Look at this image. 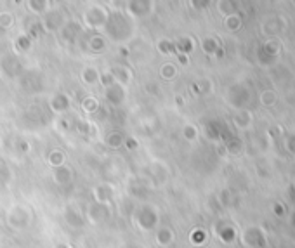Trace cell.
I'll list each match as a JSON object with an SVG mask.
<instances>
[{"label":"cell","mask_w":295,"mask_h":248,"mask_svg":"<svg viewBox=\"0 0 295 248\" xmlns=\"http://www.w3.org/2000/svg\"><path fill=\"white\" fill-rule=\"evenodd\" d=\"M104 33L113 40V42H125V40L130 39L132 32H134V26H132V21L128 20V16L125 13H109V18L104 25Z\"/></svg>","instance_id":"1"},{"label":"cell","mask_w":295,"mask_h":248,"mask_svg":"<svg viewBox=\"0 0 295 248\" xmlns=\"http://www.w3.org/2000/svg\"><path fill=\"white\" fill-rule=\"evenodd\" d=\"M108 18H109V11L106 9L103 4H92L84 13V23L87 28L90 30L104 28Z\"/></svg>","instance_id":"2"},{"label":"cell","mask_w":295,"mask_h":248,"mask_svg":"<svg viewBox=\"0 0 295 248\" xmlns=\"http://www.w3.org/2000/svg\"><path fill=\"white\" fill-rule=\"evenodd\" d=\"M66 21L68 20L61 9H49L42 16L40 26H42V30L47 33H58V32H61V28L66 25Z\"/></svg>","instance_id":"3"},{"label":"cell","mask_w":295,"mask_h":248,"mask_svg":"<svg viewBox=\"0 0 295 248\" xmlns=\"http://www.w3.org/2000/svg\"><path fill=\"white\" fill-rule=\"evenodd\" d=\"M155 11V0H127V16L135 20L151 16Z\"/></svg>","instance_id":"4"},{"label":"cell","mask_w":295,"mask_h":248,"mask_svg":"<svg viewBox=\"0 0 295 248\" xmlns=\"http://www.w3.org/2000/svg\"><path fill=\"white\" fill-rule=\"evenodd\" d=\"M104 97L111 106H122L123 101H125V97H127L125 85H120L115 82L113 85H109V87L104 89Z\"/></svg>","instance_id":"5"},{"label":"cell","mask_w":295,"mask_h":248,"mask_svg":"<svg viewBox=\"0 0 295 248\" xmlns=\"http://www.w3.org/2000/svg\"><path fill=\"white\" fill-rule=\"evenodd\" d=\"M157 222H158V215L153 206H142L137 212V224H139V227L144 229V231L153 229L155 225H157Z\"/></svg>","instance_id":"6"},{"label":"cell","mask_w":295,"mask_h":248,"mask_svg":"<svg viewBox=\"0 0 295 248\" xmlns=\"http://www.w3.org/2000/svg\"><path fill=\"white\" fill-rule=\"evenodd\" d=\"M61 37L66 42H75L77 40V37L82 33V26L78 21H66V25L61 28Z\"/></svg>","instance_id":"7"},{"label":"cell","mask_w":295,"mask_h":248,"mask_svg":"<svg viewBox=\"0 0 295 248\" xmlns=\"http://www.w3.org/2000/svg\"><path fill=\"white\" fill-rule=\"evenodd\" d=\"M30 220V213L23 208H14L13 212L9 213V222L13 224V227H25Z\"/></svg>","instance_id":"8"},{"label":"cell","mask_w":295,"mask_h":248,"mask_svg":"<svg viewBox=\"0 0 295 248\" xmlns=\"http://www.w3.org/2000/svg\"><path fill=\"white\" fill-rule=\"evenodd\" d=\"M109 73L113 75V78H115V82H116V84H120V85H125V84H128V82H130V78H132L130 70H128L127 66H122V65L113 66Z\"/></svg>","instance_id":"9"},{"label":"cell","mask_w":295,"mask_h":248,"mask_svg":"<svg viewBox=\"0 0 295 248\" xmlns=\"http://www.w3.org/2000/svg\"><path fill=\"white\" fill-rule=\"evenodd\" d=\"M51 108L58 113L68 111V108H70V97H68L66 94H56L51 99Z\"/></svg>","instance_id":"10"},{"label":"cell","mask_w":295,"mask_h":248,"mask_svg":"<svg viewBox=\"0 0 295 248\" xmlns=\"http://www.w3.org/2000/svg\"><path fill=\"white\" fill-rule=\"evenodd\" d=\"M89 217L94 220V222H99L108 217V208H106L104 203H94L89 208Z\"/></svg>","instance_id":"11"},{"label":"cell","mask_w":295,"mask_h":248,"mask_svg":"<svg viewBox=\"0 0 295 248\" xmlns=\"http://www.w3.org/2000/svg\"><path fill=\"white\" fill-rule=\"evenodd\" d=\"M54 179H56V182H58V184H61V186H66V184L71 182V179H73V174H71L70 168L64 167V165H61V167H56Z\"/></svg>","instance_id":"12"},{"label":"cell","mask_w":295,"mask_h":248,"mask_svg":"<svg viewBox=\"0 0 295 248\" xmlns=\"http://www.w3.org/2000/svg\"><path fill=\"white\" fill-rule=\"evenodd\" d=\"M94 194H96L97 203H108L113 198V189H111V186L103 184V186H97L96 189H94Z\"/></svg>","instance_id":"13"},{"label":"cell","mask_w":295,"mask_h":248,"mask_svg":"<svg viewBox=\"0 0 295 248\" xmlns=\"http://www.w3.org/2000/svg\"><path fill=\"white\" fill-rule=\"evenodd\" d=\"M99 77H101V73L96 70V68H92V66L85 68V70L82 71V82L87 84V85L97 84V82H99Z\"/></svg>","instance_id":"14"},{"label":"cell","mask_w":295,"mask_h":248,"mask_svg":"<svg viewBox=\"0 0 295 248\" xmlns=\"http://www.w3.org/2000/svg\"><path fill=\"white\" fill-rule=\"evenodd\" d=\"M28 9L32 11L33 14H44L49 11V0H28Z\"/></svg>","instance_id":"15"},{"label":"cell","mask_w":295,"mask_h":248,"mask_svg":"<svg viewBox=\"0 0 295 248\" xmlns=\"http://www.w3.org/2000/svg\"><path fill=\"white\" fill-rule=\"evenodd\" d=\"M172 239H174V232L170 231L169 227L158 229V232H157V241H158V245L167 246V245H170V243H172Z\"/></svg>","instance_id":"16"},{"label":"cell","mask_w":295,"mask_h":248,"mask_svg":"<svg viewBox=\"0 0 295 248\" xmlns=\"http://www.w3.org/2000/svg\"><path fill=\"white\" fill-rule=\"evenodd\" d=\"M66 222L70 225H73V227H82V225H84V217H82L77 210L68 208L66 210Z\"/></svg>","instance_id":"17"},{"label":"cell","mask_w":295,"mask_h":248,"mask_svg":"<svg viewBox=\"0 0 295 248\" xmlns=\"http://www.w3.org/2000/svg\"><path fill=\"white\" fill-rule=\"evenodd\" d=\"M236 0H221V4H219V9H221L222 14H226V16H231V14H236Z\"/></svg>","instance_id":"18"},{"label":"cell","mask_w":295,"mask_h":248,"mask_svg":"<svg viewBox=\"0 0 295 248\" xmlns=\"http://www.w3.org/2000/svg\"><path fill=\"white\" fill-rule=\"evenodd\" d=\"M82 110L85 113H97L99 111V103H97V99H94V97H85V99L82 101Z\"/></svg>","instance_id":"19"},{"label":"cell","mask_w":295,"mask_h":248,"mask_svg":"<svg viewBox=\"0 0 295 248\" xmlns=\"http://www.w3.org/2000/svg\"><path fill=\"white\" fill-rule=\"evenodd\" d=\"M104 39L101 35H92L89 39V49L90 51H94V52H99V51H103L104 49Z\"/></svg>","instance_id":"20"},{"label":"cell","mask_w":295,"mask_h":248,"mask_svg":"<svg viewBox=\"0 0 295 248\" xmlns=\"http://www.w3.org/2000/svg\"><path fill=\"white\" fill-rule=\"evenodd\" d=\"M106 142H108V146H111V148H120V146L125 142V139H123V135L120 132H111L108 135V139H106Z\"/></svg>","instance_id":"21"},{"label":"cell","mask_w":295,"mask_h":248,"mask_svg":"<svg viewBox=\"0 0 295 248\" xmlns=\"http://www.w3.org/2000/svg\"><path fill=\"white\" fill-rule=\"evenodd\" d=\"M158 51H160L162 54H176L177 49H176V44L174 42H169V40H160V42H158Z\"/></svg>","instance_id":"22"},{"label":"cell","mask_w":295,"mask_h":248,"mask_svg":"<svg viewBox=\"0 0 295 248\" xmlns=\"http://www.w3.org/2000/svg\"><path fill=\"white\" fill-rule=\"evenodd\" d=\"M174 44H176L177 51L184 52V54H188V52L193 49V42H191V39H188V37H183V39H179L177 42H174Z\"/></svg>","instance_id":"23"},{"label":"cell","mask_w":295,"mask_h":248,"mask_svg":"<svg viewBox=\"0 0 295 248\" xmlns=\"http://www.w3.org/2000/svg\"><path fill=\"white\" fill-rule=\"evenodd\" d=\"M160 73H162V77H164V78H167V80H172V78L177 75V70H176V66H174L172 63H167V65L162 66Z\"/></svg>","instance_id":"24"},{"label":"cell","mask_w":295,"mask_h":248,"mask_svg":"<svg viewBox=\"0 0 295 248\" xmlns=\"http://www.w3.org/2000/svg\"><path fill=\"white\" fill-rule=\"evenodd\" d=\"M16 45L20 51H28L30 45H32V37L30 35H20L16 40Z\"/></svg>","instance_id":"25"},{"label":"cell","mask_w":295,"mask_h":248,"mask_svg":"<svg viewBox=\"0 0 295 248\" xmlns=\"http://www.w3.org/2000/svg\"><path fill=\"white\" fill-rule=\"evenodd\" d=\"M14 23V16L11 13H0V28H11Z\"/></svg>","instance_id":"26"},{"label":"cell","mask_w":295,"mask_h":248,"mask_svg":"<svg viewBox=\"0 0 295 248\" xmlns=\"http://www.w3.org/2000/svg\"><path fill=\"white\" fill-rule=\"evenodd\" d=\"M241 25V20L236 16V14H231V16H226V26L228 30H238Z\"/></svg>","instance_id":"27"},{"label":"cell","mask_w":295,"mask_h":248,"mask_svg":"<svg viewBox=\"0 0 295 248\" xmlns=\"http://www.w3.org/2000/svg\"><path fill=\"white\" fill-rule=\"evenodd\" d=\"M49 161H51V165H54V167H61L64 161V155L61 151H52L51 156H49Z\"/></svg>","instance_id":"28"},{"label":"cell","mask_w":295,"mask_h":248,"mask_svg":"<svg viewBox=\"0 0 295 248\" xmlns=\"http://www.w3.org/2000/svg\"><path fill=\"white\" fill-rule=\"evenodd\" d=\"M183 135H184V139H188V141H195L196 135H198V130H196L193 125H186L183 129Z\"/></svg>","instance_id":"29"},{"label":"cell","mask_w":295,"mask_h":248,"mask_svg":"<svg viewBox=\"0 0 295 248\" xmlns=\"http://www.w3.org/2000/svg\"><path fill=\"white\" fill-rule=\"evenodd\" d=\"M202 45H203V51L209 52V54H214V52L217 51V42H215L214 39H205Z\"/></svg>","instance_id":"30"},{"label":"cell","mask_w":295,"mask_h":248,"mask_svg":"<svg viewBox=\"0 0 295 248\" xmlns=\"http://www.w3.org/2000/svg\"><path fill=\"white\" fill-rule=\"evenodd\" d=\"M210 6V0H191V7L196 11H203Z\"/></svg>","instance_id":"31"},{"label":"cell","mask_w":295,"mask_h":248,"mask_svg":"<svg viewBox=\"0 0 295 248\" xmlns=\"http://www.w3.org/2000/svg\"><path fill=\"white\" fill-rule=\"evenodd\" d=\"M262 103L264 104H273L274 103V94L273 92H264L262 94Z\"/></svg>","instance_id":"32"},{"label":"cell","mask_w":295,"mask_h":248,"mask_svg":"<svg viewBox=\"0 0 295 248\" xmlns=\"http://www.w3.org/2000/svg\"><path fill=\"white\" fill-rule=\"evenodd\" d=\"M58 248H70V246H68V245H59Z\"/></svg>","instance_id":"33"}]
</instances>
